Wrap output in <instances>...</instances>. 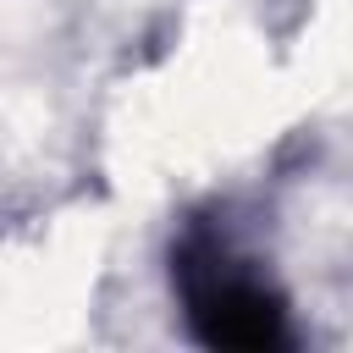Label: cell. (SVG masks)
Returning <instances> with one entry per match:
<instances>
[{
    "label": "cell",
    "instance_id": "1",
    "mask_svg": "<svg viewBox=\"0 0 353 353\" xmlns=\"http://www.w3.org/2000/svg\"><path fill=\"white\" fill-rule=\"evenodd\" d=\"M182 281H188V320L193 331L210 342V347H243V353H259V347H276L287 342V314L281 303L243 270H226V259H188L182 265Z\"/></svg>",
    "mask_w": 353,
    "mask_h": 353
}]
</instances>
